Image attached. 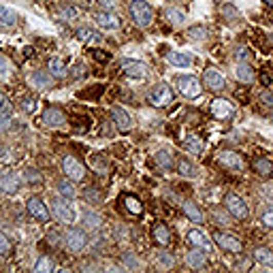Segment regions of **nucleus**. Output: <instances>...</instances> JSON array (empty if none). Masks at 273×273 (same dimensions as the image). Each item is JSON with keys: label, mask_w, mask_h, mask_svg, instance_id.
<instances>
[{"label": "nucleus", "mask_w": 273, "mask_h": 273, "mask_svg": "<svg viewBox=\"0 0 273 273\" xmlns=\"http://www.w3.org/2000/svg\"><path fill=\"white\" fill-rule=\"evenodd\" d=\"M128 13H131L133 22L139 28H148L154 20V11L145 0H131V3H128Z\"/></svg>", "instance_id": "nucleus-1"}, {"label": "nucleus", "mask_w": 273, "mask_h": 273, "mask_svg": "<svg viewBox=\"0 0 273 273\" xmlns=\"http://www.w3.org/2000/svg\"><path fill=\"white\" fill-rule=\"evenodd\" d=\"M175 85H177V90L184 98H198L201 92H203V85H201V79L194 77V75H177L175 77Z\"/></svg>", "instance_id": "nucleus-2"}, {"label": "nucleus", "mask_w": 273, "mask_h": 273, "mask_svg": "<svg viewBox=\"0 0 273 273\" xmlns=\"http://www.w3.org/2000/svg\"><path fill=\"white\" fill-rule=\"evenodd\" d=\"M173 98H175V94H173V88H171L169 83H158L148 96L152 107H167V105L173 103Z\"/></svg>", "instance_id": "nucleus-3"}, {"label": "nucleus", "mask_w": 273, "mask_h": 273, "mask_svg": "<svg viewBox=\"0 0 273 273\" xmlns=\"http://www.w3.org/2000/svg\"><path fill=\"white\" fill-rule=\"evenodd\" d=\"M64 246H66V250L79 254L88 246V235H85V231H81V228H68V233L64 235Z\"/></svg>", "instance_id": "nucleus-4"}, {"label": "nucleus", "mask_w": 273, "mask_h": 273, "mask_svg": "<svg viewBox=\"0 0 273 273\" xmlns=\"http://www.w3.org/2000/svg\"><path fill=\"white\" fill-rule=\"evenodd\" d=\"M224 205H226L228 213H231L233 218H237V220H246L250 215V209L246 205V201H243L241 196H237V194H226Z\"/></svg>", "instance_id": "nucleus-5"}, {"label": "nucleus", "mask_w": 273, "mask_h": 273, "mask_svg": "<svg viewBox=\"0 0 273 273\" xmlns=\"http://www.w3.org/2000/svg\"><path fill=\"white\" fill-rule=\"evenodd\" d=\"M62 171H64V175L73 181H83V177H85V167L73 156L62 158Z\"/></svg>", "instance_id": "nucleus-6"}, {"label": "nucleus", "mask_w": 273, "mask_h": 273, "mask_svg": "<svg viewBox=\"0 0 273 273\" xmlns=\"http://www.w3.org/2000/svg\"><path fill=\"white\" fill-rule=\"evenodd\" d=\"M51 209L56 213V218L64 224H73L75 222V211L68 205V198H53L51 201Z\"/></svg>", "instance_id": "nucleus-7"}, {"label": "nucleus", "mask_w": 273, "mask_h": 273, "mask_svg": "<svg viewBox=\"0 0 273 273\" xmlns=\"http://www.w3.org/2000/svg\"><path fill=\"white\" fill-rule=\"evenodd\" d=\"M213 239H215V243L222 248V250H226V252H233V254H239L241 250H243V243L239 241V237H235V235H231V233H224V231H218L213 235Z\"/></svg>", "instance_id": "nucleus-8"}, {"label": "nucleus", "mask_w": 273, "mask_h": 273, "mask_svg": "<svg viewBox=\"0 0 273 273\" xmlns=\"http://www.w3.org/2000/svg\"><path fill=\"white\" fill-rule=\"evenodd\" d=\"M26 209H28V213H30L34 220L49 222V209H47V205L43 203L39 196H30V198H28L26 201Z\"/></svg>", "instance_id": "nucleus-9"}, {"label": "nucleus", "mask_w": 273, "mask_h": 273, "mask_svg": "<svg viewBox=\"0 0 273 273\" xmlns=\"http://www.w3.org/2000/svg\"><path fill=\"white\" fill-rule=\"evenodd\" d=\"M218 162L228 169V171H233V173H239V171H243V160H241V156L237 152H231V150H224L218 154Z\"/></svg>", "instance_id": "nucleus-10"}, {"label": "nucleus", "mask_w": 273, "mask_h": 273, "mask_svg": "<svg viewBox=\"0 0 273 273\" xmlns=\"http://www.w3.org/2000/svg\"><path fill=\"white\" fill-rule=\"evenodd\" d=\"M186 239H188V243L190 246H194V248H198V250H203V252H211V239L201 231V228H190L188 231V235H186Z\"/></svg>", "instance_id": "nucleus-11"}, {"label": "nucleus", "mask_w": 273, "mask_h": 273, "mask_svg": "<svg viewBox=\"0 0 273 273\" xmlns=\"http://www.w3.org/2000/svg\"><path fill=\"white\" fill-rule=\"evenodd\" d=\"M122 70L131 79H145L148 77V66L139 60H122Z\"/></svg>", "instance_id": "nucleus-12"}, {"label": "nucleus", "mask_w": 273, "mask_h": 273, "mask_svg": "<svg viewBox=\"0 0 273 273\" xmlns=\"http://www.w3.org/2000/svg\"><path fill=\"white\" fill-rule=\"evenodd\" d=\"M96 24L103 28V30H118V28L122 26L120 17H118L113 11H107V9H103L100 13H96Z\"/></svg>", "instance_id": "nucleus-13"}, {"label": "nucleus", "mask_w": 273, "mask_h": 273, "mask_svg": "<svg viewBox=\"0 0 273 273\" xmlns=\"http://www.w3.org/2000/svg\"><path fill=\"white\" fill-rule=\"evenodd\" d=\"M233 103L231 100H226V98H213L211 100V113L218 120H226V118H231L233 116Z\"/></svg>", "instance_id": "nucleus-14"}, {"label": "nucleus", "mask_w": 273, "mask_h": 273, "mask_svg": "<svg viewBox=\"0 0 273 273\" xmlns=\"http://www.w3.org/2000/svg\"><path fill=\"white\" fill-rule=\"evenodd\" d=\"M20 188H22V179H20L15 173L7 171V173L0 175V190H3V192L15 194V192H20Z\"/></svg>", "instance_id": "nucleus-15"}, {"label": "nucleus", "mask_w": 273, "mask_h": 273, "mask_svg": "<svg viewBox=\"0 0 273 273\" xmlns=\"http://www.w3.org/2000/svg\"><path fill=\"white\" fill-rule=\"evenodd\" d=\"M66 122V116L58 109V107H47L43 111V124L51 126V128H60Z\"/></svg>", "instance_id": "nucleus-16"}, {"label": "nucleus", "mask_w": 273, "mask_h": 273, "mask_svg": "<svg viewBox=\"0 0 273 273\" xmlns=\"http://www.w3.org/2000/svg\"><path fill=\"white\" fill-rule=\"evenodd\" d=\"M203 81H205V85L209 90H213V92H220V90H224V85H226V79H224V75L222 73H218L215 68H207L205 70V77H203Z\"/></svg>", "instance_id": "nucleus-17"}, {"label": "nucleus", "mask_w": 273, "mask_h": 273, "mask_svg": "<svg viewBox=\"0 0 273 273\" xmlns=\"http://www.w3.org/2000/svg\"><path fill=\"white\" fill-rule=\"evenodd\" d=\"M111 120H113V124L120 128V131H131V128H133L131 116H128V111L122 109V107H113L111 109Z\"/></svg>", "instance_id": "nucleus-18"}, {"label": "nucleus", "mask_w": 273, "mask_h": 273, "mask_svg": "<svg viewBox=\"0 0 273 273\" xmlns=\"http://www.w3.org/2000/svg\"><path fill=\"white\" fill-rule=\"evenodd\" d=\"M186 265L192 267V269H203V267L207 265V256H205V252H203V250H198V248L190 250L188 254H186Z\"/></svg>", "instance_id": "nucleus-19"}, {"label": "nucleus", "mask_w": 273, "mask_h": 273, "mask_svg": "<svg viewBox=\"0 0 273 273\" xmlns=\"http://www.w3.org/2000/svg\"><path fill=\"white\" fill-rule=\"evenodd\" d=\"M28 81H30V85L37 88V90H47L51 85L49 75L43 73V70H34V73H30V75H28Z\"/></svg>", "instance_id": "nucleus-20"}, {"label": "nucleus", "mask_w": 273, "mask_h": 273, "mask_svg": "<svg viewBox=\"0 0 273 273\" xmlns=\"http://www.w3.org/2000/svg\"><path fill=\"white\" fill-rule=\"evenodd\" d=\"M152 237H154V241L158 243V246H169V241H171V231L165 226V224H156L154 228H152Z\"/></svg>", "instance_id": "nucleus-21"}, {"label": "nucleus", "mask_w": 273, "mask_h": 273, "mask_svg": "<svg viewBox=\"0 0 273 273\" xmlns=\"http://www.w3.org/2000/svg\"><path fill=\"white\" fill-rule=\"evenodd\" d=\"M47 68H49V75L56 77V79H64L68 75V68H66V64L60 58H51L47 62Z\"/></svg>", "instance_id": "nucleus-22"}, {"label": "nucleus", "mask_w": 273, "mask_h": 273, "mask_svg": "<svg viewBox=\"0 0 273 273\" xmlns=\"http://www.w3.org/2000/svg\"><path fill=\"white\" fill-rule=\"evenodd\" d=\"M184 148L188 150V154H194V156H198L201 152L205 150V143H203V139L201 137H196V135H188L184 139Z\"/></svg>", "instance_id": "nucleus-23"}, {"label": "nucleus", "mask_w": 273, "mask_h": 273, "mask_svg": "<svg viewBox=\"0 0 273 273\" xmlns=\"http://www.w3.org/2000/svg\"><path fill=\"white\" fill-rule=\"evenodd\" d=\"M167 60L173 64V66H190L192 64V56L190 53H186V51H171L167 53Z\"/></svg>", "instance_id": "nucleus-24"}, {"label": "nucleus", "mask_w": 273, "mask_h": 273, "mask_svg": "<svg viewBox=\"0 0 273 273\" xmlns=\"http://www.w3.org/2000/svg\"><path fill=\"white\" fill-rule=\"evenodd\" d=\"M184 211H186V215L190 218V222H194V224H201V222H203V211H201L198 205L192 203V201H184Z\"/></svg>", "instance_id": "nucleus-25"}, {"label": "nucleus", "mask_w": 273, "mask_h": 273, "mask_svg": "<svg viewBox=\"0 0 273 273\" xmlns=\"http://www.w3.org/2000/svg\"><path fill=\"white\" fill-rule=\"evenodd\" d=\"M81 222L85 228H90V231H94V228H98L100 224H103V218L96 213V211H90V209H85L81 213Z\"/></svg>", "instance_id": "nucleus-26"}, {"label": "nucleus", "mask_w": 273, "mask_h": 273, "mask_svg": "<svg viewBox=\"0 0 273 273\" xmlns=\"http://www.w3.org/2000/svg\"><path fill=\"white\" fill-rule=\"evenodd\" d=\"M235 77L241 81V83H252L256 77H254V70L246 64V62H239L237 66H235Z\"/></svg>", "instance_id": "nucleus-27"}, {"label": "nucleus", "mask_w": 273, "mask_h": 273, "mask_svg": "<svg viewBox=\"0 0 273 273\" xmlns=\"http://www.w3.org/2000/svg\"><path fill=\"white\" fill-rule=\"evenodd\" d=\"M154 162L160 167V169H171L173 167V152H169V150H158L154 154Z\"/></svg>", "instance_id": "nucleus-28"}, {"label": "nucleus", "mask_w": 273, "mask_h": 273, "mask_svg": "<svg viewBox=\"0 0 273 273\" xmlns=\"http://www.w3.org/2000/svg\"><path fill=\"white\" fill-rule=\"evenodd\" d=\"M165 17L169 24H173V26H181L186 24V13L181 9H175V7H171V9H165Z\"/></svg>", "instance_id": "nucleus-29"}, {"label": "nucleus", "mask_w": 273, "mask_h": 273, "mask_svg": "<svg viewBox=\"0 0 273 273\" xmlns=\"http://www.w3.org/2000/svg\"><path fill=\"white\" fill-rule=\"evenodd\" d=\"M186 37H188L190 41H194V43H201V41H207L209 32H207V28H205V26L196 24V26H190V28H188V32H186Z\"/></svg>", "instance_id": "nucleus-30"}, {"label": "nucleus", "mask_w": 273, "mask_h": 273, "mask_svg": "<svg viewBox=\"0 0 273 273\" xmlns=\"http://www.w3.org/2000/svg\"><path fill=\"white\" fill-rule=\"evenodd\" d=\"M17 24V13L13 9H7V7H0V26L5 28H13Z\"/></svg>", "instance_id": "nucleus-31"}, {"label": "nucleus", "mask_w": 273, "mask_h": 273, "mask_svg": "<svg viewBox=\"0 0 273 273\" xmlns=\"http://www.w3.org/2000/svg\"><path fill=\"white\" fill-rule=\"evenodd\" d=\"M252 256H254L256 263H261L265 267H273V252L269 248H256Z\"/></svg>", "instance_id": "nucleus-32"}, {"label": "nucleus", "mask_w": 273, "mask_h": 273, "mask_svg": "<svg viewBox=\"0 0 273 273\" xmlns=\"http://www.w3.org/2000/svg\"><path fill=\"white\" fill-rule=\"evenodd\" d=\"M254 171L261 177H269L273 173V162L269 158H258V160H254Z\"/></svg>", "instance_id": "nucleus-33"}, {"label": "nucleus", "mask_w": 273, "mask_h": 273, "mask_svg": "<svg viewBox=\"0 0 273 273\" xmlns=\"http://www.w3.org/2000/svg\"><path fill=\"white\" fill-rule=\"evenodd\" d=\"M177 171H179V175H181V177H190V179L198 175L196 167H194L190 160H186V158H181V160L177 162Z\"/></svg>", "instance_id": "nucleus-34"}, {"label": "nucleus", "mask_w": 273, "mask_h": 273, "mask_svg": "<svg viewBox=\"0 0 273 273\" xmlns=\"http://www.w3.org/2000/svg\"><path fill=\"white\" fill-rule=\"evenodd\" d=\"M58 192L64 196V198H75L77 196V190H75V186H73V179H60L58 181Z\"/></svg>", "instance_id": "nucleus-35"}, {"label": "nucleus", "mask_w": 273, "mask_h": 273, "mask_svg": "<svg viewBox=\"0 0 273 273\" xmlns=\"http://www.w3.org/2000/svg\"><path fill=\"white\" fill-rule=\"evenodd\" d=\"M56 269V265H53V261L49 256H39V261L34 263V271L37 273H51Z\"/></svg>", "instance_id": "nucleus-36"}, {"label": "nucleus", "mask_w": 273, "mask_h": 273, "mask_svg": "<svg viewBox=\"0 0 273 273\" xmlns=\"http://www.w3.org/2000/svg\"><path fill=\"white\" fill-rule=\"evenodd\" d=\"M124 203H126V209L131 211V213H135V215H141V213H143V205H141V201H139V198H135V196H126V198H124Z\"/></svg>", "instance_id": "nucleus-37"}, {"label": "nucleus", "mask_w": 273, "mask_h": 273, "mask_svg": "<svg viewBox=\"0 0 273 273\" xmlns=\"http://www.w3.org/2000/svg\"><path fill=\"white\" fill-rule=\"evenodd\" d=\"M11 254H13V243H11V239L5 233H0V256L9 258Z\"/></svg>", "instance_id": "nucleus-38"}, {"label": "nucleus", "mask_w": 273, "mask_h": 273, "mask_svg": "<svg viewBox=\"0 0 273 273\" xmlns=\"http://www.w3.org/2000/svg\"><path fill=\"white\" fill-rule=\"evenodd\" d=\"M220 13H222V17H224L226 22L239 20V11H237L233 5H222V7H220Z\"/></svg>", "instance_id": "nucleus-39"}, {"label": "nucleus", "mask_w": 273, "mask_h": 273, "mask_svg": "<svg viewBox=\"0 0 273 273\" xmlns=\"http://www.w3.org/2000/svg\"><path fill=\"white\" fill-rule=\"evenodd\" d=\"M37 107H39L37 96H24V98H22V109H24L26 113H34Z\"/></svg>", "instance_id": "nucleus-40"}, {"label": "nucleus", "mask_w": 273, "mask_h": 273, "mask_svg": "<svg viewBox=\"0 0 273 273\" xmlns=\"http://www.w3.org/2000/svg\"><path fill=\"white\" fill-rule=\"evenodd\" d=\"M26 181L28 184H43V175H41V171L39 169H26Z\"/></svg>", "instance_id": "nucleus-41"}, {"label": "nucleus", "mask_w": 273, "mask_h": 273, "mask_svg": "<svg viewBox=\"0 0 273 273\" xmlns=\"http://www.w3.org/2000/svg\"><path fill=\"white\" fill-rule=\"evenodd\" d=\"M158 265H160L162 269H171V267L175 265V261H173V256H171V254L160 252V254H158Z\"/></svg>", "instance_id": "nucleus-42"}, {"label": "nucleus", "mask_w": 273, "mask_h": 273, "mask_svg": "<svg viewBox=\"0 0 273 273\" xmlns=\"http://www.w3.org/2000/svg\"><path fill=\"white\" fill-rule=\"evenodd\" d=\"M83 196H85V201H90V203H100V201H103V194H100L96 188H85Z\"/></svg>", "instance_id": "nucleus-43"}, {"label": "nucleus", "mask_w": 273, "mask_h": 273, "mask_svg": "<svg viewBox=\"0 0 273 273\" xmlns=\"http://www.w3.org/2000/svg\"><path fill=\"white\" fill-rule=\"evenodd\" d=\"M60 17H62L64 22H73V20L77 17V9H75V7H62V9H60Z\"/></svg>", "instance_id": "nucleus-44"}, {"label": "nucleus", "mask_w": 273, "mask_h": 273, "mask_svg": "<svg viewBox=\"0 0 273 273\" xmlns=\"http://www.w3.org/2000/svg\"><path fill=\"white\" fill-rule=\"evenodd\" d=\"M77 39L83 41V43H90V41L96 39V34L90 30V28H79V30H77Z\"/></svg>", "instance_id": "nucleus-45"}, {"label": "nucleus", "mask_w": 273, "mask_h": 273, "mask_svg": "<svg viewBox=\"0 0 273 273\" xmlns=\"http://www.w3.org/2000/svg\"><path fill=\"white\" fill-rule=\"evenodd\" d=\"M0 111H5V113H11L13 111V105H11V100L7 98L5 92H0Z\"/></svg>", "instance_id": "nucleus-46"}, {"label": "nucleus", "mask_w": 273, "mask_h": 273, "mask_svg": "<svg viewBox=\"0 0 273 273\" xmlns=\"http://www.w3.org/2000/svg\"><path fill=\"white\" fill-rule=\"evenodd\" d=\"M261 194L269 201V203H273V184H263L261 186Z\"/></svg>", "instance_id": "nucleus-47"}, {"label": "nucleus", "mask_w": 273, "mask_h": 273, "mask_svg": "<svg viewBox=\"0 0 273 273\" xmlns=\"http://www.w3.org/2000/svg\"><path fill=\"white\" fill-rule=\"evenodd\" d=\"M9 126H11V113L0 111V131H7Z\"/></svg>", "instance_id": "nucleus-48"}, {"label": "nucleus", "mask_w": 273, "mask_h": 273, "mask_svg": "<svg viewBox=\"0 0 273 273\" xmlns=\"http://www.w3.org/2000/svg\"><path fill=\"white\" fill-rule=\"evenodd\" d=\"M124 265L128 269H137L139 267V261L135 258V254H124Z\"/></svg>", "instance_id": "nucleus-49"}, {"label": "nucleus", "mask_w": 273, "mask_h": 273, "mask_svg": "<svg viewBox=\"0 0 273 273\" xmlns=\"http://www.w3.org/2000/svg\"><path fill=\"white\" fill-rule=\"evenodd\" d=\"M261 222H263V224H265L267 228H273V209H267V211L263 213Z\"/></svg>", "instance_id": "nucleus-50"}, {"label": "nucleus", "mask_w": 273, "mask_h": 273, "mask_svg": "<svg viewBox=\"0 0 273 273\" xmlns=\"http://www.w3.org/2000/svg\"><path fill=\"white\" fill-rule=\"evenodd\" d=\"M258 98H261V103H263V105L273 107V94H271V92H261V96H258Z\"/></svg>", "instance_id": "nucleus-51"}, {"label": "nucleus", "mask_w": 273, "mask_h": 273, "mask_svg": "<svg viewBox=\"0 0 273 273\" xmlns=\"http://www.w3.org/2000/svg\"><path fill=\"white\" fill-rule=\"evenodd\" d=\"M235 56H237V60H241V62H246V60H248V56H250V53H248V49H246V47H243V45H241V47H237V51H235Z\"/></svg>", "instance_id": "nucleus-52"}, {"label": "nucleus", "mask_w": 273, "mask_h": 273, "mask_svg": "<svg viewBox=\"0 0 273 273\" xmlns=\"http://www.w3.org/2000/svg\"><path fill=\"white\" fill-rule=\"evenodd\" d=\"M98 5L103 9H107V11H113L116 9V0H98Z\"/></svg>", "instance_id": "nucleus-53"}, {"label": "nucleus", "mask_w": 273, "mask_h": 273, "mask_svg": "<svg viewBox=\"0 0 273 273\" xmlns=\"http://www.w3.org/2000/svg\"><path fill=\"white\" fill-rule=\"evenodd\" d=\"M7 68H9V62H7V58L3 53H0V77L3 75H7Z\"/></svg>", "instance_id": "nucleus-54"}, {"label": "nucleus", "mask_w": 273, "mask_h": 273, "mask_svg": "<svg viewBox=\"0 0 273 273\" xmlns=\"http://www.w3.org/2000/svg\"><path fill=\"white\" fill-rule=\"evenodd\" d=\"M213 220H215V224H226V222H228V220H226V215L220 213V211H213Z\"/></svg>", "instance_id": "nucleus-55"}, {"label": "nucleus", "mask_w": 273, "mask_h": 273, "mask_svg": "<svg viewBox=\"0 0 273 273\" xmlns=\"http://www.w3.org/2000/svg\"><path fill=\"white\" fill-rule=\"evenodd\" d=\"M47 243H51V246H56V243H58V233H53V231H51V233L47 235Z\"/></svg>", "instance_id": "nucleus-56"}, {"label": "nucleus", "mask_w": 273, "mask_h": 273, "mask_svg": "<svg viewBox=\"0 0 273 273\" xmlns=\"http://www.w3.org/2000/svg\"><path fill=\"white\" fill-rule=\"evenodd\" d=\"M96 169H98V171H96L98 175H105V173H107V165H105V162H103V165L96 162Z\"/></svg>", "instance_id": "nucleus-57"}, {"label": "nucleus", "mask_w": 273, "mask_h": 273, "mask_svg": "<svg viewBox=\"0 0 273 273\" xmlns=\"http://www.w3.org/2000/svg\"><path fill=\"white\" fill-rule=\"evenodd\" d=\"M261 81H263V83H265V85H269V83H271V79H269V77H267V75H263V77H261Z\"/></svg>", "instance_id": "nucleus-58"}, {"label": "nucleus", "mask_w": 273, "mask_h": 273, "mask_svg": "<svg viewBox=\"0 0 273 273\" xmlns=\"http://www.w3.org/2000/svg\"><path fill=\"white\" fill-rule=\"evenodd\" d=\"M271 120H273V113H271Z\"/></svg>", "instance_id": "nucleus-59"}]
</instances>
